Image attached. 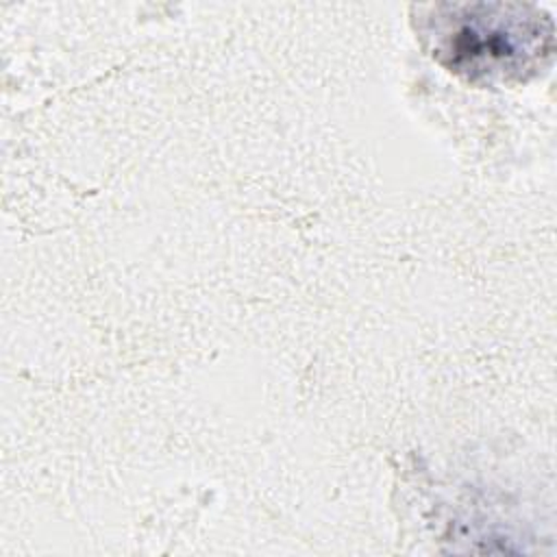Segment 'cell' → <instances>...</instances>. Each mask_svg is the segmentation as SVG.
<instances>
[{"label": "cell", "instance_id": "1", "mask_svg": "<svg viewBox=\"0 0 557 557\" xmlns=\"http://www.w3.org/2000/svg\"><path fill=\"white\" fill-rule=\"evenodd\" d=\"M418 35L450 74L476 87L518 85L555 57L553 17L520 2H442L420 9Z\"/></svg>", "mask_w": 557, "mask_h": 557}]
</instances>
